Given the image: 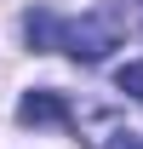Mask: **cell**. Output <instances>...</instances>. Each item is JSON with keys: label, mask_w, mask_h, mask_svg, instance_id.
I'll list each match as a JSON object with an SVG mask.
<instances>
[{"label": "cell", "mask_w": 143, "mask_h": 149, "mask_svg": "<svg viewBox=\"0 0 143 149\" xmlns=\"http://www.w3.org/2000/svg\"><path fill=\"white\" fill-rule=\"evenodd\" d=\"M115 46H120V23L109 17V12H86V17L63 23V52L74 63H103Z\"/></svg>", "instance_id": "1"}, {"label": "cell", "mask_w": 143, "mask_h": 149, "mask_svg": "<svg viewBox=\"0 0 143 149\" xmlns=\"http://www.w3.org/2000/svg\"><path fill=\"white\" fill-rule=\"evenodd\" d=\"M115 149H143V138H137V132H120V143H115Z\"/></svg>", "instance_id": "5"}, {"label": "cell", "mask_w": 143, "mask_h": 149, "mask_svg": "<svg viewBox=\"0 0 143 149\" xmlns=\"http://www.w3.org/2000/svg\"><path fill=\"white\" fill-rule=\"evenodd\" d=\"M23 35H29V46H35V52H57V46H63V23H57L46 6H35V12L23 17Z\"/></svg>", "instance_id": "3"}, {"label": "cell", "mask_w": 143, "mask_h": 149, "mask_svg": "<svg viewBox=\"0 0 143 149\" xmlns=\"http://www.w3.org/2000/svg\"><path fill=\"white\" fill-rule=\"evenodd\" d=\"M17 120H23V126H74L80 115L69 109L63 92H29V97L17 103Z\"/></svg>", "instance_id": "2"}, {"label": "cell", "mask_w": 143, "mask_h": 149, "mask_svg": "<svg viewBox=\"0 0 143 149\" xmlns=\"http://www.w3.org/2000/svg\"><path fill=\"white\" fill-rule=\"evenodd\" d=\"M115 86H120L126 97H137V103H143V63H126V69L115 74Z\"/></svg>", "instance_id": "4"}]
</instances>
